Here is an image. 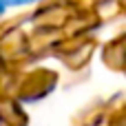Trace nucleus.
<instances>
[{
    "mask_svg": "<svg viewBox=\"0 0 126 126\" xmlns=\"http://www.w3.org/2000/svg\"><path fill=\"white\" fill-rule=\"evenodd\" d=\"M31 2H38V0H4L7 7H20V4H31Z\"/></svg>",
    "mask_w": 126,
    "mask_h": 126,
    "instance_id": "obj_1",
    "label": "nucleus"
},
{
    "mask_svg": "<svg viewBox=\"0 0 126 126\" xmlns=\"http://www.w3.org/2000/svg\"><path fill=\"white\" fill-rule=\"evenodd\" d=\"M7 9V4H4V0H0V16H2V11Z\"/></svg>",
    "mask_w": 126,
    "mask_h": 126,
    "instance_id": "obj_2",
    "label": "nucleus"
}]
</instances>
